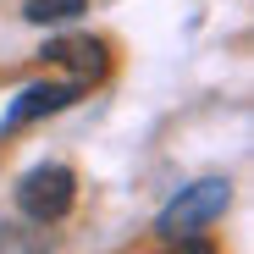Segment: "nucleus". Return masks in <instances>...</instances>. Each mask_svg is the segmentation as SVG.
Masks as SVG:
<instances>
[{
  "label": "nucleus",
  "mask_w": 254,
  "mask_h": 254,
  "mask_svg": "<svg viewBox=\"0 0 254 254\" xmlns=\"http://www.w3.org/2000/svg\"><path fill=\"white\" fill-rule=\"evenodd\" d=\"M227 204H232V183L227 177H204V183H188L172 204H166L155 227H160V238H193L199 227L216 221Z\"/></svg>",
  "instance_id": "obj_1"
},
{
  "label": "nucleus",
  "mask_w": 254,
  "mask_h": 254,
  "mask_svg": "<svg viewBox=\"0 0 254 254\" xmlns=\"http://www.w3.org/2000/svg\"><path fill=\"white\" fill-rule=\"evenodd\" d=\"M77 199V177H72V166H33V172L17 183V210L33 221H61L66 210Z\"/></svg>",
  "instance_id": "obj_2"
},
{
  "label": "nucleus",
  "mask_w": 254,
  "mask_h": 254,
  "mask_svg": "<svg viewBox=\"0 0 254 254\" xmlns=\"http://www.w3.org/2000/svg\"><path fill=\"white\" fill-rule=\"evenodd\" d=\"M83 94V83L77 77H50V83H28V89L11 100L6 111V127H22V122H39V116H50V111H66L72 100Z\"/></svg>",
  "instance_id": "obj_3"
},
{
  "label": "nucleus",
  "mask_w": 254,
  "mask_h": 254,
  "mask_svg": "<svg viewBox=\"0 0 254 254\" xmlns=\"http://www.w3.org/2000/svg\"><path fill=\"white\" fill-rule=\"evenodd\" d=\"M39 56L56 61V66H72V77L83 83V89H89L94 77H105V45L100 39H50Z\"/></svg>",
  "instance_id": "obj_4"
},
{
  "label": "nucleus",
  "mask_w": 254,
  "mask_h": 254,
  "mask_svg": "<svg viewBox=\"0 0 254 254\" xmlns=\"http://www.w3.org/2000/svg\"><path fill=\"white\" fill-rule=\"evenodd\" d=\"M83 11H89V0H28L22 17L39 22V28H50V22H77Z\"/></svg>",
  "instance_id": "obj_5"
},
{
  "label": "nucleus",
  "mask_w": 254,
  "mask_h": 254,
  "mask_svg": "<svg viewBox=\"0 0 254 254\" xmlns=\"http://www.w3.org/2000/svg\"><path fill=\"white\" fill-rule=\"evenodd\" d=\"M50 249V232H39V238H17V227L0 232V254H45Z\"/></svg>",
  "instance_id": "obj_6"
},
{
  "label": "nucleus",
  "mask_w": 254,
  "mask_h": 254,
  "mask_svg": "<svg viewBox=\"0 0 254 254\" xmlns=\"http://www.w3.org/2000/svg\"><path fill=\"white\" fill-rule=\"evenodd\" d=\"M166 254H216V249H210V243H204V238L193 232V238H183L177 249H166Z\"/></svg>",
  "instance_id": "obj_7"
}]
</instances>
